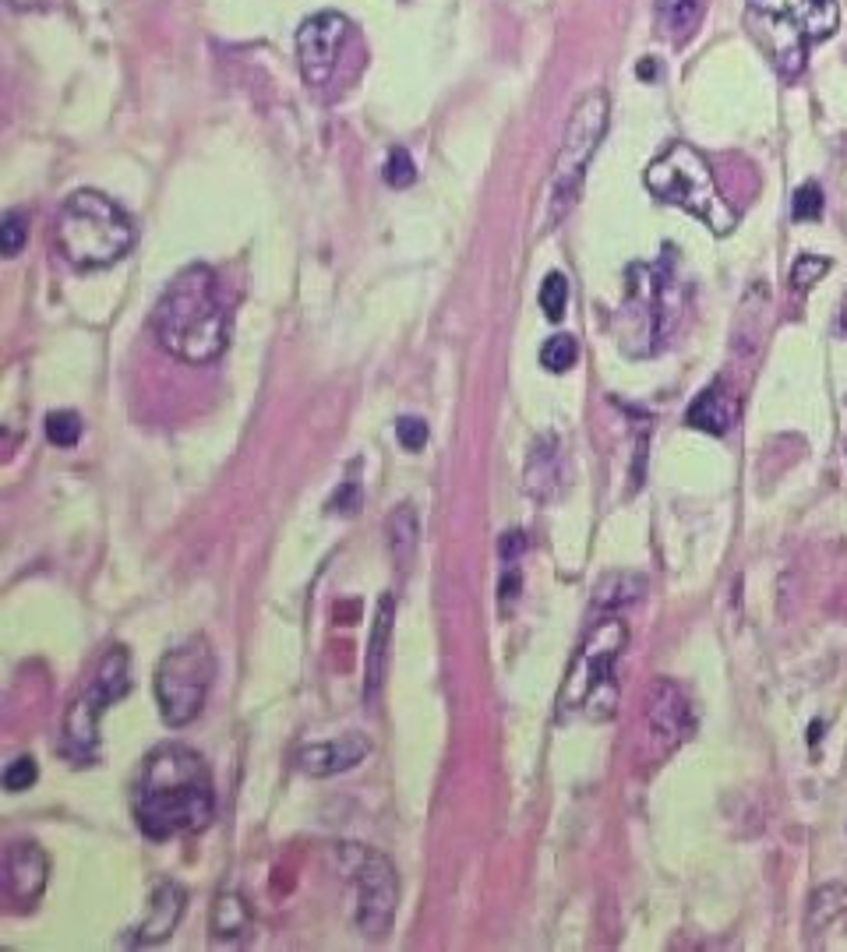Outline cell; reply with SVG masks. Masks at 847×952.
I'll use <instances>...</instances> for the list:
<instances>
[{
  "instance_id": "6da1fadb",
  "label": "cell",
  "mask_w": 847,
  "mask_h": 952,
  "mask_svg": "<svg viewBox=\"0 0 847 952\" xmlns=\"http://www.w3.org/2000/svg\"><path fill=\"white\" fill-rule=\"evenodd\" d=\"M212 811L216 794L202 755L184 744H163L149 752L135 787V819L145 836L170 840L180 833H202Z\"/></svg>"
},
{
  "instance_id": "7a4b0ae2",
  "label": "cell",
  "mask_w": 847,
  "mask_h": 952,
  "mask_svg": "<svg viewBox=\"0 0 847 952\" xmlns=\"http://www.w3.org/2000/svg\"><path fill=\"white\" fill-rule=\"evenodd\" d=\"M152 332L163 350L188 364H209L226 350L230 307L209 265H188L173 276L152 307Z\"/></svg>"
},
{
  "instance_id": "3957f363",
  "label": "cell",
  "mask_w": 847,
  "mask_h": 952,
  "mask_svg": "<svg viewBox=\"0 0 847 952\" xmlns=\"http://www.w3.org/2000/svg\"><path fill=\"white\" fill-rule=\"evenodd\" d=\"M745 25L773 67L791 82L805 71L809 46L837 32L840 11L837 0H749Z\"/></svg>"
},
{
  "instance_id": "277c9868",
  "label": "cell",
  "mask_w": 847,
  "mask_h": 952,
  "mask_svg": "<svg viewBox=\"0 0 847 952\" xmlns=\"http://www.w3.org/2000/svg\"><path fill=\"white\" fill-rule=\"evenodd\" d=\"M135 244V226L117 201L99 191H75L57 212V247L75 268H106Z\"/></svg>"
},
{
  "instance_id": "5b68a950",
  "label": "cell",
  "mask_w": 847,
  "mask_h": 952,
  "mask_svg": "<svg viewBox=\"0 0 847 952\" xmlns=\"http://www.w3.org/2000/svg\"><path fill=\"white\" fill-rule=\"evenodd\" d=\"M682 311V293L671 258L653 265H629L622 318H618V343L629 357H650L668 343L671 328Z\"/></svg>"
},
{
  "instance_id": "8992f818",
  "label": "cell",
  "mask_w": 847,
  "mask_h": 952,
  "mask_svg": "<svg viewBox=\"0 0 847 952\" xmlns=\"http://www.w3.org/2000/svg\"><path fill=\"white\" fill-rule=\"evenodd\" d=\"M643 184L650 194H657L664 205L692 212L703 226H710L717 237L731 233L738 226V212L720 198L713 170L689 142H675L660 152L643 173Z\"/></svg>"
},
{
  "instance_id": "52a82bcc",
  "label": "cell",
  "mask_w": 847,
  "mask_h": 952,
  "mask_svg": "<svg viewBox=\"0 0 847 952\" xmlns=\"http://www.w3.org/2000/svg\"><path fill=\"white\" fill-rule=\"evenodd\" d=\"M629 642V628L622 618H604L593 625L583 639L569 674H565L562 695H558V713H586L590 720H611L618 706V681L615 663Z\"/></svg>"
},
{
  "instance_id": "ba28073f",
  "label": "cell",
  "mask_w": 847,
  "mask_h": 952,
  "mask_svg": "<svg viewBox=\"0 0 847 952\" xmlns=\"http://www.w3.org/2000/svg\"><path fill=\"white\" fill-rule=\"evenodd\" d=\"M604 131H608V96H604V92H590V96L579 99V106L572 110L562 149H558V159L555 166H551V191H548L551 212L548 219H544V230H551L558 219L569 216V209L576 205L579 191H583L586 166H590Z\"/></svg>"
},
{
  "instance_id": "9c48e42d",
  "label": "cell",
  "mask_w": 847,
  "mask_h": 952,
  "mask_svg": "<svg viewBox=\"0 0 847 952\" xmlns=\"http://www.w3.org/2000/svg\"><path fill=\"white\" fill-rule=\"evenodd\" d=\"M131 677H128V653L120 646L106 649L103 660H99L96 674H92V685L71 702L68 720H64V741H60V752L68 755L75 766H89L96 762L99 752V713L113 702H120L128 695Z\"/></svg>"
},
{
  "instance_id": "30bf717a",
  "label": "cell",
  "mask_w": 847,
  "mask_h": 952,
  "mask_svg": "<svg viewBox=\"0 0 847 952\" xmlns=\"http://www.w3.org/2000/svg\"><path fill=\"white\" fill-rule=\"evenodd\" d=\"M216 677V656L205 639H188L159 660L156 702L170 727H188L205 706V695Z\"/></svg>"
},
{
  "instance_id": "8fae6325",
  "label": "cell",
  "mask_w": 847,
  "mask_h": 952,
  "mask_svg": "<svg viewBox=\"0 0 847 952\" xmlns=\"http://www.w3.org/2000/svg\"><path fill=\"white\" fill-rule=\"evenodd\" d=\"M339 861H343L346 875H350L353 889H357V928L360 935H385L396 917L399 903V882L396 868L389 864V857L378 854L371 847L360 843H343L339 847Z\"/></svg>"
},
{
  "instance_id": "7c38bea8",
  "label": "cell",
  "mask_w": 847,
  "mask_h": 952,
  "mask_svg": "<svg viewBox=\"0 0 847 952\" xmlns=\"http://www.w3.org/2000/svg\"><path fill=\"white\" fill-rule=\"evenodd\" d=\"M643 720H646V741L653 744V759H664L692 734L696 720H692L689 699L682 695V688L675 681H657V685L646 692L643 702Z\"/></svg>"
},
{
  "instance_id": "4fadbf2b",
  "label": "cell",
  "mask_w": 847,
  "mask_h": 952,
  "mask_svg": "<svg viewBox=\"0 0 847 952\" xmlns=\"http://www.w3.org/2000/svg\"><path fill=\"white\" fill-rule=\"evenodd\" d=\"M350 36V22L336 11H322V15L308 18L297 32V57H300V75L308 85H325L336 71V60L343 53V43Z\"/></svg>"
},
{
  "instance_id": "5bb4252c",
  "label": "cell",
  "mask_w": 847,
  "mask_h": 952,
  "mask_svg": "<svg viewBox=\"0 0 847 952\" xmlns=\"http://www.w3.org/2000/svg\"><path fill=\"white\" fill-rule=\"evenodd\" d=\"M371 752V741L357 730L343 734L339 741H325V744H311V748H300L297 752V766L304 769L308 776H336L353 769L357 762H364Z\"/></svg>"
},
{
  "instance_id": "9a60e30c",
  "label": "cell",
  "mask_w": 847,
  "mask_h": 952,
  "mask_svg": "<svg viewBox=\"0 0 847 952\" xmlns=\"http://www.w3.org/2000/svg\"><path fill=\"white\" fill-rule=\"evenodd\" d=\"M46 875L50 864L39 843H15L8 850V893L18 907H36L46 889Z\"/></svg>"
},
{
  "instance_id": "2e32d148",
  "label": "cell",
  "mask_w": 847,
  "mask_h": 952,
  "mask_svg": "<svg viewBox=\"0 0 847 952\" xmlns=\"http://www.w3.org/2000/svg\"><path fill=\"white\" fill-rule=\"evenodd\" d=\"M180 914H184V889H180L177 882H159L149 900V910H145V917L138 921V928L131 931V942H142V945L163 942V938L177 928Z\"/></svg>"
},
{
  "instance_id": "e0dca14e",
  "label": "cell",
  "mask_w": 847,
  "mask_h": 952,
  "mask_svg": "<svg viewBox=\"0 0 847 952\" xmlns=\"http://www.w3.org/2000/svg\"><path fill=\"white\" fill-rule=\"evenodd\" d=\"M738 420V399L731 395V388L724 385V381H713L710 388H703V392L696 395V402L689 406V413H685V424L696 427V431H706V434H728L731 424Z\"/></svg>"
},
{
  "instance_id": "ac0fdd59",
  "label": "cell",
  "mask_w": 847,
  "mask_h": 952,
  "mask_svg": "<svg viewBox=\"0 0 847 952\" xmlns=\"http://www.w3.org/2000/svg\"><path fill=\"white\" fill-rule=\"evenodd\" d=\"M392 596L385 593L378 600V614H375V628H371V642H368V656H364V702L375 706L378 695H382V681H385V660H389V635H392Z\"/></svg>"
},
{
  "instance_id": "d6986e66",
  "label": "cell",
  "mask_w": 847,
  "mask_h": 952,
  "mask_svg": "<svg viewBox=\"0 0 847 952\" xmlns=\"http://www.w3.org/2000/svg\"><path fill=\"white\" fill-rule=\"evenodd\" d=\"M562 491V455L555 438H540L526 459V494L533 501H555Z\"/></svg>"
},
{
  "instance_id": "ffe728a7",
  "label": "cell",
  "mask_w": 847,
  "mask_h": 952,
  "mask_svg": "<svg viewBox=\"0 0 847 952\" xmlns=\"http://www.w3.org/2000/svg\"><path fill=\"white\" fill-rule=\"evenodd\" d=\"M699 18H703V0H657V22L664 36L675 43L696 32Z\"/></svg>"
},
{
  "instance_id": "44dd1931",
  "label": "cell",
  "mask_w": 847,
  "mask_h": 952,
  "mask_svg": "<svg viewBox=\"0 0 847 952\" xmlns=\"http://www.w3.org/2000/svg\"><path fill=\"white\" fill-rule=\"evenodd\" d=\"M643 593H646V579H639V575H632V572H622V575L615 572L600 582L597 610H618V607H625V603H636Z\"/></svg>"
},
{
  "instance_id": "7402d4cb",
  "label": "cell",
  "mask_w": 847,
  "mask_h": 952,
  "mask_svg": "<svg viewBox=\"0 0 847 952\" xmlns=\"http://www.w3.org/2000/svg\"><path fill=\"white\" fill-rule=\"evenodd\" d=\"M244 924H248V907H244V900H240L237 893L216 896V903H212V935L233 938L244 931Z\"/></svg>"
},
{
  "instance_id": "603a6c76",
  "label": "cell",
  "mask_w": 847,
  "mask_h": 952,
  "mask_svg": "<svg viewBox=\"0 0 847 952\" xmlns=\"http://www.w3.org/2000/svg\"><path fill=\"white\" fill-rule=\"evenodd\" d=\"M847 914V889L844 886H823L816 896H812V907H809V931H823L830 921H837V917Z\"/></svg>"
},
{
  "instance_id": "cb8c5ba5",
  "label": "cell",
  "mask_w": 847,
  "mask_h": 952,
  "mask_svg": "<svg viewBox=\"0 0 847 952\" xmlns=\"http://www.w3.org/2000/svg\"><path fill=\"white\" fill-rule=\"evenodd\" d=\"M389 547L399 561H406L417 547V515L410 505H403L396 515H389Z\"/></svg>"
},
{
  "instance_id": "d4e9b609",
  "label": "cell",
  "mask_w": 847,
  "mask_h": 952,
  "mask_svg": "<svg viewBox=\"0 0 847 952\" xmlns=\"http://www.w3.org/2000/svg\"><path fill=\"white\" fill-rule=\"evenodd\" d=\"M565 307H569V276L548 272L544 283H540V311L548 314L551 321H562Z\"/></svg>"
},
{
  "instance_id": "484cf974",
  "label": "cell",
  "mask_w": 847,
  "mask_h": 952,
  "mask_svg": "<svg viewBox=\"0 0 847 952\" xmlns=\"http://www.w3.org/2000/svg\"><path fill=\"white\" fill-rule=\"evenodd\" d=\"M46 438L57 448H75L82 438V417L75 410H53L46 417Z\"/></svg>"
},
{
  "instance_id": "4316f807",
  "label": "cell",
  "mask_w": 847,
  "mask_h": 952,
  "mask_svg": "<svg viewBox=\"0 0 847 952\" xmlns=\"http://www.w3.org/2000/svg\"><path fill=\"white\" fill-rule=\"evenodd\" d=\"M576 360H579V343L572 335H551L548 343H544V350H540V364L548 367L551 374L569 371Z\"/></svg>"
},
{
  "instance_id": "83f0119b",
  "label": "cell",
  "mask_w": 847,
  "mask_h": 952,
  "mask_svg": "<svg viewBox=\"0 0 847 952\" xmlns=\"http://www.w3.org/2000/svg\"><path fill=\"white\" fill-rule=\"evenodd\" d=\"M25 240H29V216L22 209H11L0 223V247H4V258H15L22 254Z\"/></svg>"
},
{
  "instance_id": "f1b7e54d",
  "label": "cell",
  "mask_w": 847,
  "mask_h": 952,
  "mask_svg": "<svg viewBox=\"0 0 847 952\" xmlns=\"http://www.w3.org/2000/svg\"><path fill=\"white\" fill-rule=\"evenodd\" d=\"M826 272H830V261L816 258V254H802V258L791 265V286H795L798 293H805V290H812Z\"/></svg>"
},
{
  "instance_id": "f546056e",
  "label": "cell",
  "mask_w": 847,
  "mask_h": 952,
  "mask_svg": "<svg viewBox=\"0 0 847 952\" xmlns=\"http://www.w3.org/2000/svg\"><path fill=\"white\" fill-rule=\"evenodd\" d=\"M36 780H39V766L32 755H18V759L4 769V790H8V794H22V790H29Z\"/></svg>"
},
{
  "instance_id": "4dcf8cb0",
  "label": "cell",
  "mask_w": 847,
  "mask_h": 952,
  "mask_svg": "<svg viewBox=\"0 0 847 952\" xmlns=\"http://www.w3.org/2000/svg\"><path fill=\"white\" fill-rule=\"evenodd\" d=\"M791 216H795L798 223H812V219L823 216V191H819V184L798 187L795 198H791Z\"/></svg>"
},
{
  "instance_id": "1f68e13d",
  "label": "cell",
  "mask_w": 847,
  "mask_h": 952,
  "mask_svg": "<svg viewBox=\"0 0 847 952\" xmlns=\"http://www.w3.org/2000/svg\"><path fill=\"white\" fill-rule=\"evenodd\" d=\"M413 180H417V166H413L410 152L392 149L389 159H385V184H389V187H410Z\"/></svg>"
},
{
  "instance_id": "d6a6232c",
  "label": "cell",
  "mask_w": 847,
  "mask_h": 952,
  "mask_svg": "<svg viewBox=\"0 0 847 952\" xmlns=\"http://www.w3.org/2000/svg\"><path fill=\"white\" fill-rule=\"evenodd\" d=\"M396 438L406 452H417V448L428 445V424L420 417H399L396 420Z\"/></svg>"
},
{
  "instance_id": "836d02e7",
  "label": "cell",
  "mask_w": 847,
  "mask_h": 952,
  "mask_svg": "<svg viewBox=\"0 0 847 952\" xmlns=\"http://www.w3.org/2000/svg\"><path fill=\"white\" fill-rule=\"evenodd\" d=\"M360 508V487L357 484H343L336 494H332L329 501V512L332 515H353Z\"/></svg>"
},
{
  "instance_id": "e575fe53",
  "label": "cell",
  "mask_w": 847,
  "mask_h": 952,
  "mask_svg": "<svg viewBox=\"0 0 847 952\" xmlns=\"http://www.w3.org/2000/svg\"><path fill=\"white\" fill-rule=\"evenodd\" d=\"M523 547H526V536L519 533V529H512V533H505V536H502V547H498V551H502V558H505V561H516Z\"/></svg>"
},
{
  "instance_id": "d590c367",
  "label": "cell",
  "mask_w": 847,
  "mask_h": 952,
  "mask_svg": "<svg viewBox=\"0 0 847 952\" xmlns=\"http://www.w3.org/2000/svg\"><path fill=\"white\" fill-rule=\"evenodd\" d=\"M636 75L643 78V82H653V78L660 75V67H657V60H639V67H636Z\"/></svg>"
},
{
  "instance_id": "8d00e7d4",
  "label": "cell",
  "mask_w": 847,
  "mask_h": 952,
  "mask_svg": "<svg viewBox=\"0 0 847 952\" xmlns=\"http://www.w3.org/2000/svg\"><path fill=\"white\" fill-rule=\"evenodd\" d=\"M516 589H519V572H512V579L505 575V579H502V603L516 600Z\"/></svg>"
},
{
  "instance_id": "74e56055",
  "label": "cell",
  "mask_w": 847,
  "mask_h": 952,
  "mask_svg": "<svg viewBox=\"0 0 847 952\" xmlns=\"http://www.w3.org/2000/svg\"><path fill=\"white\" fill-rule=\"evenodd\" d=\"M8 4L18 11H39V8H50L53 0H8Z\"/></svg>"
},
{
  "instance_id": "f35d334b",
  "label": "cell",
  "mask_w": 847,
  "mask_h": 952,
  "mask_svg": "<svg viewBox=\"0 0 847 952\" xmlns=\"http://www.w3.org/2000/svg\"><path fill=\"white\" fill-rule=\"evenodd\" d=\"M840 325H844V332H847V300H844V311H840Z\"/></svg>"
}]
</instances>
